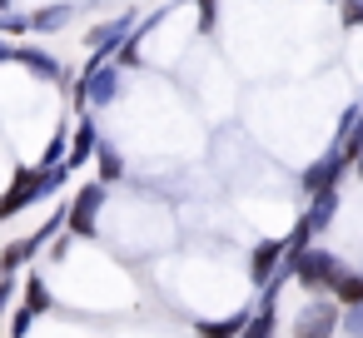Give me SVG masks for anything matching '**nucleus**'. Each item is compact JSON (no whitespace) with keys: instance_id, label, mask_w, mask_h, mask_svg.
Returning a JSON list of instances; mask_svg holds the SVG:
<instances>
[{"instance_id":"obj_1","label":"nucleus","mask_w":363,"mask_h":338,"mask_svg":"<svg viewBox=\"0 0 363 338\" xmlns=\"http://www.w3.org/2000/svg\"><path fill=\"white\" fill-rule=\"evenodd\" d=\"M65 179H70V169H65V164H60V169L21 164V169H16V179L6 184V194H0V224L16 219L21 209H30V204H35V199H45V194H60V189H65Z\"/></svg>"},{"instance_id":"obj_2","label":"nucleus","mask_w":363,"mask_h":338,"mask_svg":"<svg viewBox=\"0 0 363 338\" xmlns=\"http://www.w3.org/2000/svg\"><path fill=\"white\" fill-rule=\"evenodd\" d=\"M289 269H294V283L303 288V293H333V283H338V274L348 269L328 244H308V249H298V254H289Z\"/></svg>"},{"instance_id":"obj_3","label":"nucleus","mask_w":363,"mask_h":338,"mask_svg":"<svg viewBox=\"0 0 363 338\" xmlns=\"http://www.w3.org/2000/svg\"><path fill=\"white\" fill-rule=\"evenodd\" d=\"M105 199H110V184H100V179L80 184V189L65 199V229H70L75 239H95V234H100V209H105Z\"/></svg>"},{"instance_id":"obj_4","label":"nucleus","mask_w":363,"mask_h":338,"mask_svg":"<svg viewBox=\"0 0 363 338\" xmlns=\"http://www.w3.org/2000/svg\"><path fill=\"white\" fill-rule=\"evenodd\" d=\"M135 21H140V11H135V6H130V11H120V16H110V21H100V26L85 35V45H90V60H85V70H95V65L115 60V55H120V45L135 35Z\"/></svg>"},{"instance_id":"obj_5","label":"nucleus","mask_w":363,"mask_h":338,"mask_svg":"<svg viewBox=\"0 0 363 338\" xmlns=\"http://www.w3.org/2000/svg\"><path fill=\"white\" fill-rule=\"evenodd\" d=\"M338 318H343V308H338V298L333 293H308V303L294 313V338H333L338 333Z\"/></svg>"},{"instance_id":"obj_6","label":"nucleus","mask_w":363,"mask_h":338,"mask_svg":"<svg viewBox=\"0 0 363 338\" xmlns=\"http://www.w3.org/2000/svg\"><path fill=\"white\" fill-rule=\"evenodd\" d=\"M343 174H348V159L328 145L318 159H308V164L298 169V189H303V199H308V194H318V189H338Z\"/></svg>"},{"instance_id":"obj_7","label":"nucleus","mask_w":363,"mask_h":338,"mask_svg":"<svg viewBox=\"0 0 363 338\" xmlns=\"http://www.w3.org/2000/svg\"><path fill=\"white\" fill-rule=\"evenodd\" d=\"M100 150V115L95 110H80V125H70V145H65V169H80L90 164Z\"/></svg>"},{"instance_id":"obj_8","label":"nucleus","mask_w":363,"mask_h":338,"mask_svg":"<svg viewBox=\"0 0 363 338\" xmlns=\"http://www.w3.org/2000/svg\"><path fill=\"white\" fill-rule=\"evenodd\" d=\"M284 259H289V249H284V239H259L254 249H249V283L254 288H269L274 283V274L284 269Z\"/></svg>"},{"instance_id":"obj_9","label":"nucleus","mask_w":363,"mask_h":338,"mask_svg":"<svg viewBox=\"0 0 363 338\" xmlns=\"http://www.w3.org/2000/svg\"><path fill=\"white\" fill-rule=\"evenodd\" d=\"M338 209H343V194H338V189H318V194H308V204H303L298 219H303V224L313 229V239H318V234H328V224L338 219Z\"/></svg>"},{"instance_id":"obj_10","label":"nucleus","mask_w":363,"mask_h":338,"mask_svg":"<svg viewBox=\"0 0 363 338\" xmlns=\"http://www.w3.org/2000/svg\"><path fill=\"white\" fill-rule=\"evenodd\" d=\"M274 333H279V293H259L239 338H274Z\"/></svg>"},{"instance_id":"obj_11","label":"nucleus","mask_w":363,"mask_h":338,"mask_svg":"<svg viewBox=\"0 0 363 338\" xmlns=\"http://www.w3.org/2000/svg\"><path fill=\"white\" fill-rule=\"evenodd\" d=\"M16 65H26L35 80H65V65L50 55V50H40V45H16V55H11Z\"/></svg>"},{"instance_id":"obj_12","label":"nucleus","mask_w":363,"mask_h":338,"mask_svg":"<svg viewBox=\"0 0 363 338\" xmlns=\"http://www.w3.org/2000/svg\"><path fill=\"white\" fill-rule=\"evenodd\" d=\"M75 21V0H55V6H35L30 11V30L35 35H55Z\"/></svg>"},{"instance_id":"obj_13","label":"nucleus","mask_w":363,"mask_h":338,"mask_svg":"<svg viewBox=\"0 0 363 338\" xmlns=\"http://www.w3.org/2000/svg\"><path fill=\"white\" fill-rule=\"evenodd\" d=\"M244 323H249V308L239 303V308L224 313V318H194V338H239Z\"/></svg>"},{"instance_id":"obj_14","label":"nucleus","mask_w":363,"mask_h":338,"mask_svg":"<svg viewBox=\"0 0 363 338\" xmlns=\"http://www.w3.org/2000/svg\"><path fill=\"white\" fill-rule=\"evenodd\" d=\"M21 293H26V308H30V313H50V308H55L50 283H45L40 269H26V274H21Z\"/></svg>"},{"instance_id":"obj_15","label":"nucleus","mask_w":363,"mask_h":338,"mask_svg":"<svg viewBox=\"0 0 363 338\" xmlns=\"http://www.w3.org/2000/svg\"><path fill=\"white\" fill-rule=\"evenodd\" d=\"M95 164H100V184H115V179H125V154H120V145H110V140H100V150H95Z\"/></svg>"},{"instance_id":"obj_16","label":"nucleus","mask_w":363,"mask_h":338,"mask_svg":"<svg viewBox=\"0 0 363 338\" xmlns=\"http://www.w3.org/2000/svg\"><path fill=\"white\" fill-rule=\"evenodd\" d=\"M333 298H338V308L363 303V274H358V269H343V274H338V283H333Z\"/></svg>"},{"instance_id":"obj_17","label":"nucleus","mask_w":363,"mask_h":338,"mask_svg":"<svg viewBox=\"0 0 363 338\" xmlns=\"http://www.w3.org/2000/svg\"><path fill=\"white\" fill-rule=\"evenodd\" d=\"M30 35V11H0V40Z\"/></svg>"},{"instance_id":"obj_18","label":"nucleus","mask_w":363,"mask_h":338,"mask_svg":"<svg viewBox=\"0 0 363 338\" xmlns=\"http://www.w3.org/2000/svg\"><path fill=\"white\" fill-rule=\"evenodd\" d=\"M6 318H11V338H30V333H35V318H40V313H30V308L21 303V308H11Z\"/></svg>"},{"instance_id":"obj_19","label":"nucleus","mask_w":363,"mask_h":338,"mask_svg":"<svg viewBox=\"0 0 363 338\" xmlns=\"http://www.w3.org/2000/svg\"><path fill=\"white\" fill-rule=\"evenodd\" d=\"M338 6V26L343 30H363V0H333Z\"/></svg>"},{"instance_id":"obj_20","label":"nucleus","mask_w":363,"mask_h":338,"mask_svg":"<svg viewBox=\"0 0 363 338\" xmlns=\"http://www.w3.org/2000/svg\"><path fill=\"white\" fill-rule=\"evenodd\" d=\"M338 333H343V338H363V303H348V308H343Z\"/></svg>"},{"instance_id":"obj_21","label":"nucleus","mask_w":363,"mask_h":338,"mask_svg":"<svg viewBox=\"0 0 363 338\" xmlns=\"http://www.w3.org/2000/svg\"><path fill=\"white\" fill-rule=\"evenodd\" d=\"M214 16H219V0H194V21H199V35H214Z\"/></svg>"},{"instance_id":"obj_22","label":"nucleus","mask_w":363,"mask_h":338,"mask_svg":"<svg viewBox=\"0 0 363 338\" xmlns=\"http://www.w3.org/2000/svg\"><path fill=\"white\" fill-rule=\"evenodd\" d=\"M16 288H21V278H16V274H0V318L11 313V303H16Z\"/></svg>"},{"instance_id":"obj_23","label":"nucleus","mask_w":363,"mask_h":338,"mask_svg":"<svg viewBox=\"0 0 363 338\" xmlns=\"http://www.w3.org/2000/svg\"><path fill=\"white\" fill-rule=\"evenodd\" d=\"M11 55H16V45H0V65H6Z\"/></svg>"},{"instance_id":"obj_24","label":"nucleus","mask_w":363,"mask_h":338,"mask_svg":"<svg viewBox=\"0 0 363 338\" xmlns=\"http://www.w3.org/2000/svg\"><path fill=\"white\" fill-rule=\"evenodd\" d=\"M353 169H358V179H363V154H358V164H353Z\"/></svg>"},{"instance_id":"obj_25","label":"nucleus","mask_w":363,"mask_h":338,"mask_svg":"<svg viewBox=\"0 0 363 338\" xmlns=\"http://www.w3.org/2000/svg\"><path fill=\"white\" fill-rule=\"evenodd\" d=\"M11 6H16V0H0V11H11Z\"/></svg>"}]
</instances>
